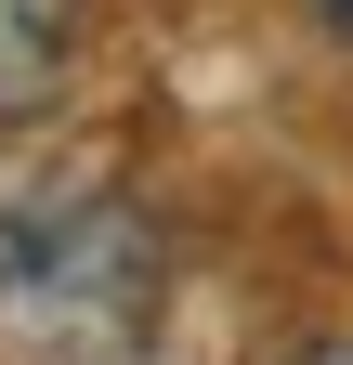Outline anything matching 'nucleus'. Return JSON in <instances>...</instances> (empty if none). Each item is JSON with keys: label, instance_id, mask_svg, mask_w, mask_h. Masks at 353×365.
<instances>
[{"label": "nucleus", "instance_id": "nucleus-2", "mask_svg": "<svg viewBox=\"0 0 353 365\" xmlns=\"http://www.w3.org/2000/svg\"><path fill=\"white\" fill-rule=\"evenodd\" d=\"M79 91V0H0V118H53Z\"/></svg>", "mask_w": 353, "mask_h": 365}, {"label": "nucleus", "instance_id": "nucleus-1", "mask_svg": "<svg viewBox=\"0 0 353 365\" xmlns=\"http://www.w3.org/2000/svg\"><path fill=\"white\" fill-rule=\"evenodd\" d=\"M157 313V235L118 196L79 209H0V327L39 352H118Z\"/></svg>", "mask_w": 353, "mask_h": 365}, {"label": "nucleus", "instance_id": "nucleus-4", "mask_svg": "<svg viewBox=\"0 0 353 365\" xmlns=\"http://www.w3.org/2000/svg\"><path fill=\"white\" fill-rule=\"evenodd\" d=\"M314 14H327V26H340V39H353V0H314Z\"/></svg>", "mask_w": 353, "mask_h": 365}, {"label": "nucleus", "instance_id": "nucleus-3", "mask_svg": "<svg viewBox=\"0 0 353 365\" xmlns=\"http://www.w3.org/2000/svg\"><path fill=\"white\" fill-rule=\"evenodd\" d=\"M301 365H353V339H314V352H301Z\"/></svg>", "mask_w": 353, "mask_h": 365}]
</instances>
